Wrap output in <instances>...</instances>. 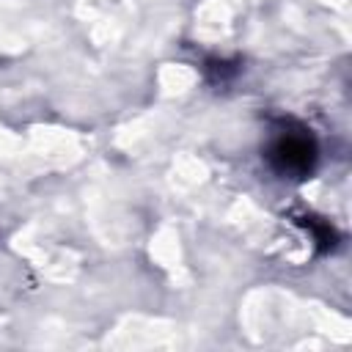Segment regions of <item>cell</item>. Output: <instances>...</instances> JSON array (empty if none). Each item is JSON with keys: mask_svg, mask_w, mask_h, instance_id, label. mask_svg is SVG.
<instances>
[{"mask_svg": "<svg viewBox=\"0 0 352 352\" xmlns=\"http://www.w3.org/2000/svg\"><path fill=\"white\" fill-rule=\"evenodd\" d=\"M264 160L272 168V173H278L280 179L300 182L314 173L319 160V146L308 126L297 121H280L272 129V138L264 148Z\"/></svg>", "mask_w": 352, "mask_h": 352, "instance_id": "obj_1", "label": "cell"}, {"mask_svg": "<svg viewBox=\"0 0 352 352\" xmlns=\"http://www.w3.org/2000/svg\"><path fill=\"white\" fill-rule=\"evenodd\" d=\"M297 223H300L305 231H311V236H314V242H316V248H319L322 253H327V250L336 248L338 234H336V228H333L330 223H324V220H319V217H314V214H305V217H300Z\"/></svg>", "mask_w": 352, "mask_h": 352, "instance_id": "obj_2", "label": "cell"}, {"mask_svg": "<svg viewBox=\"0 0 352 352\" xmlns=\"http://www.w3.org/2000/svg\"><path fill=\"white\" fill-rule=\"evenodd\" d=\"M206 72H209V77H212L214 82H226V80H231V77L236 74V66H231V63H226V60H209V63H206Z\"/></svg>", "mask_w": 352, "mask_h": 352, "instance_id": "obj_3", "label": "cell"}]
</instances>
